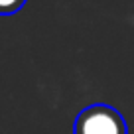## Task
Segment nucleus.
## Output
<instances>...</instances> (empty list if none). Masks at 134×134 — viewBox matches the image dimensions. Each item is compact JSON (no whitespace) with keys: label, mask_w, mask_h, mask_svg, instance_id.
Here are the masks:
<instances>
[{"label":"nucleus","mask_w":134,"mask_h":134,"mask_svg":"<svg viewBox=\"0 0 134 134\" xmlns=\"http://www.w3.org/2000/svg\"><path fill=\"white\" fill-rule=\"evenodd\" d=\"M24 4L26 0H0V16H12Z\"/></svg>","instance_id":"obj_2"},{"label":"nucleus","mask_w":134,"mask_h":134,"mask_svg":"<svg viewBox=\"0 0 134 134\" xmlns=\"http://www.w3.org/2000/svg\"><path fill=\"white\" fill-rule=\"evenodd\" d=\"M73 134H128V126L110 105H89L77 114Z\"/></svg>","instance_id":"obj_1"}]
</instances>
